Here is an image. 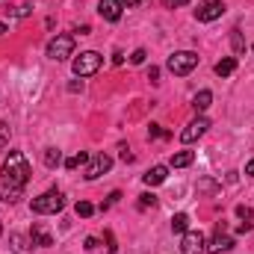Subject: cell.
Segmentation results:
<instances>
[{
  "label": "cell",
  "instance_id": "15",
  "mask_svg": "<svg viewBox=\"0 0 254 254\" xmlns=\"http://www.w3.org/2000/svg\"><path fill=\"white\" fill-rule=\"evenodd\" d=\"M30 237H24V234H12V252L15 254H33V249H30Z\"/></svg>",
  "mask_w": 254,
  "mask_h": 254
},
{
  "label": "cell",
  "instance_id": "9",
  "mask_svg": "<svg viewBox=\"0 0 254 254\" xmlns=\"http://www.w3.org/2000/svg\"><path fill=\"white\" fill-rule=\"evenodd\" d=\"M184 254H204L207 252V240H204V234L201 231H187L184 234Z\"/></svg>",
  "mask_w": 254,
  "mask_h": 254
},
{
  "label": "cell",
  "instance_id": "29",
  "mask_svg": "<svg viewBox=\"0 0 254 254\" xmlns=\"http://www.w3.org/2000/svg\"><path fill=\"white\" fill-rule=\"evenodd\" d=\"M198 187H201V190H207V192L219 190V184H213V181H201V184H198Z\"/></svg>",
  "mask_w": 254,
  "mask_h": 254
},
{
  "label": "cell",
  "instance_id": "27",
  "mask_svg": "<svg viewBox=\"0 0 254 254\" xmlns=\"http://www.w3.org/2000/svg\"><path fill=\"white\" fill-rule=\"evenodd\" d=\"M237 216H240L243 222H252V207H246V204H240V207H237Z\"/></svg>",
  "mask_w": 254,
  "mask_h": 254
},
{
  "label": "cell",
  "instance_id": "10",
  "mask_svg": "<svg viewBox=\"0 0 254 254\" xmlns=\"http://www.w3.org/2000/svg\"><path fill=\"white\" fill-rule=\"evenodd\" d=\"M207 127H210V122H207L204 116H198L195 122H190V125H187V130L181 133V139H184V142L190 145V142H195V139H201V136L207 133Z\"/></svg>",
  "mask_w": 254,
  "mask_h": 254
},
{
  "label": "cell",
  "instance_id": "32",
  "mask_svg": "<svg viewBox=\"0 0 254 254\" xmlns=\"http://www.w3.org/2000/svg\"><path fill=\"white\" fill-rule=\"evenodd\" d=\"M163 3H166V6H172V9H178V6H187L190 0H163Z\"/></svg>",
  "mask_w": 254,
  "mask_h": 254
},
{
  "label": "cell",
  "instance_id": "1",
  "mask_svg": "<svg viewBox=\"0 0 254 254\" xmlns=\"http://www.w3.org/2000/svg\"><path fill=\"white\" fill-rule=\"evenodd\" d=\"M30 163L21 151H9L3 169H0V178H3V187H15V190H24L27 181H30Z\"/></svg>",
  "mask_w": 254,
  "mask_h": 254
},
{
  "label": "cell",
  "instance_id": "38",
  "mask_svg": "<svg viewBox=\"0 0 254 254\" xmlns=\"http://www.w3.org/2000/svg\"><path fill=\"white\" fill-rule=\"evenodd\" d=\"M3 33H9V30H6V24H3V21H0V36H3Z\"/></svg>",
  "mask_w": 254,
  "mask_h": 254
},
{
  "label": "cell",
  "instance_id": "16",
  "mask_svg": "<svg viewBox=\"0 0 254 254\" xmlns=\"http://www.w3.org/2000/svg\"><path fill=\"white\" fill-rule=\"evenodd\" d=\"M210 101H213V92H210V89H201V92L192 98V107H195V113H204V110L210 107Z\"/></svg>",
  "mask_w": 254,
  "mask_h": 254
},
{
  "label": "cell",
  "instance_id": "39",
  "mask_svg": "<svg viewBox=\"0 0 254 254\" xmlns=\"http://www.w3.org/2000/svg\"><path fill=\"white\" fill-rule=\"evenodd\" d=\"M0 234H3V222H0Z\"/></svg>",
  "mask_w": 254,
  "mask_h": 254
},
{
  "label": "cell",
  "instance_id": "18",
  "mask_svg": "<svg viewBox=\"0 0 254 254\" xmlns=\"http://www.w3.org/2000/svg\"><path fill=\"white\" fill-rule=\"evenodd\" d=\"M42 160H45L48 169H57V166L63 163V154H60V148H45V157H42Z\"/></svg>",
  "mask_w": 254,
  "mask_h": 254
},
{
  "label": "cell",
  "instance_id": "23",
  "mask_svg": "<svg viewBox=\"0 0 254 254\" xmlns=\"http://www.w3.org/2000/svg\"><path fill=\"white\" fill-rule=\"evenodd\" d=\"M148 207H157V195L154 192H142L139 195V210H148Z\"/></svg>",
  "mask_w": 254,
  "mask_h": 254
},
{
  "label": "cell",
  "instance_id": "3",
  "mask_svg": "<svg viewBox=\"0 0 254 254\" xmlns=\"http://www.w3.org/2000/svg\"><path fill=\"white\" fill-rule=\"evenodd\" d=\"M195 65H198V54H195V51H178V54H172V57L166 60V68H169L175 77H187Z\"/></svg>",
  "mask_w": 254,
  "mask_h": 254
},
{
  "label": "cell",
  "instance_id": "24",
  "mask_svg": "<svg viewBox=\"0 0 254 254\" xmlns=\"http://www.w3.org/2000/svg\"><path fill=\"white\" fill-rule=\"evenodd\" d=\"M231 42H234V51H237V54H243V51H246V42H243V33H240V30H234V33H231Z\"/></svg>",
  "mask_w": 254,
  "mask_h": 254
},
{
  "label": "cell",
  "instance_id": "30",
  "mask_svg": "<svg viewBox=\"0 0 254 254\" xmlns=\"http://www.w3.org/2000/svg\"><path fill=\"white\" fill-rule=\"evenodd\" d=\"M30 12H33V9H30V6H18V9H15V15H18V18H27V15H30Z\"/></svg>",
  "mask_w": 254,
  "mask_h": 254
},
{
  "label": "cell",
  "instance_id": "22",
  "mask_svg": "<svg viewBox=\"0 0 254 254\" xmlns=\"http://www.w3.org/2000/svg\"><path fill=\"white\" fill-rule=\"evenodd\" d=\"M74 213H77L80 219H89V216L95 213V207H92L89 201H77V204H74Z\"/></svg>",
  "mask_w": 254,
  "mask_h": 254
},
{
  "label": "cell",
  "instance_id": "13",
  "mask_svg": "<svg viewBox=\"0 0 254 254\" xmlns=\"http://www.w3.org/2000/svg\"><path fill=\"white\" fill-rule=\"evenodd\" d=\"M30 240H33V246H42V249H51V246H54V237H51L42 225H33V228H30Z\"/></svg>",
  "mask_w": 254,
  "mask_h": 254
},
{
  "label": "cell",
  "instance_id": "35",
  "mask_svg": "<svg viewBox=\"0 0 254 254\" xmlns=\"http://www.w3.org/2000/svg\"><path fill=\"white\" fill-rule=\"evenodd\" d=\"M122 160H125V163H130V160H133V154H130L127 148H122Z\"/></svg>",
  "mask_w": 254,
  "mask_h": 254
},
{
  "label": "cell",
  "instance_id": "2",
  "mask_svg": "<svg viewBox=\"0 0 254 254\" xmlns=\"http://www.w3.org/2000/svg\"><path fill=\"white\" fill-rule=\"evenodd\" d=\"M63 207H65V198H63L60 190H48L45 195H39V198L30 201V210L39 213V216H54V213H60Z\"/></svg>",
  "mask_w": 254,
  "mask_h": 254
},
{
  "label": "cell",
  "instance_id": "17",
  "mask_svg": "<svg viewBox=\"0 0 254 254\" xmlns=\"http://www.w3.org/2000/svg\"><path fill=\"white\" fill-rule=\"evenodd\" d=\"M237 71V57H225L222 63H216V74L219 77H231Z\"/></svg>",
  "mask_w": 254,
  "mask_h": 254
},
{
  "label": "cell",
  "instance_id": "14",
  "mask_svg": "<svg viewBox=\"0 0 254 254\" xmlns=\"http://www.w3.org/2000/svg\"><path fill=\"white\" fill-rule=\"evenodd\" d=\"M192 160H195L192 151H178V154H172L169 166H172V169H187V166H192Z\"/></svg>",
  "mask_w": 254,
  "mask_h": 254
},
{
  "label": "cell",
  "instance_id": "33",
  "mask_svg": "<svg viewBox=\"0 0 254 254\" xmlns=\"http://www.w3.org/2000/svg\"><path fill=\"white\" fill-rule=\"evenodd\" d=\"M125 63V54L122 51H113V65H122Z\"/></svg>",
  "mask_w": 254,
  "mask_h": 254
},
{
  "label": "cell",
  "instance_id": "28",
  "mask_svg": "<svg viewBox=\"0 0 254 254\" xmlns=\"http://www.w3.org/2000/svg\"><path fill=\"white\" fill-rule=\"evenodd\" d=\"M145 57H148V54L139 48V51H133V54H130V63H133V65H142V63H145Z\"/></svg>",
  "mask_w": 254,
  "mask_h": 254
},
{
  "label": "cell",
  "instance_id": "8",
  "mask_svg": "<svg viewBox=\"0 0 254 254\" xmlns=\"http://www.w3.org/2000/svg\"><path fill=\"white\" fill-rule=\"evenodd\" d=\"M231 249H234V240L225 234V225H219L216 234H213L210 243H207V252L210 254H222V252H231Z\"/></svg>",
  "mask_w": 254,
  "mask_h": 254
},
{
  "label": "cell",
  "instance_id": "34",
  "mask_svg": "<svg viewBox=\"0 0 254 254\" xmlns=\"http://www.w3.org/2000/svg\"><path fill=\"white\" fill-rule=\"evenodd\" d=\"M86 249H89V252H95V249H98V240H95V237H89V240H86Z\"/></svg>",
  "mask_w": 254,
  "mask_h": 254
},
{
  "label": "cell",
  "instance_id": "37",
  "mask_svg": "<svg viewBox=\"0 0 254 254\" xmlns=\"http://www.w3.org/2000/svg\"><path fill=\"white\" fill-rule=\"evenodd\" d=\"M246 175H249V178H254V160L249 163V166H246Z\"/></svg>",
  "mask_w": 254,
  "mask_h": 254
},
{
  "label": "cell",
  "instance_id": "20",
  "mask_svg": "<svg viewBox=\"0 0 254 254\" xmlns=\"http://www.w3.org/2000/svg\"><path fill=\"white\" fill-rule=\"evenodd\" d=\"M80 166H89V154H86V151H80V154H74L71 160H65V169H71V172L80 169Z\"/></svg>",
  "mask_w": 254,
  "mask_h": 254
},
{
  "label": "cell",
  "instance_id": "19",
  "mask_svg": "<svg viewBox=\"0 0 254 254\" xmlns=\"http://www.w3.org/2000/svg\"><path fill=\"white\" fill-rule=\"evenodd\" d=\"M172 231H175V234H187V231H190V216H187V213H178V216L172 219Z\"/></svg>",
  "mask_w": 254,
  "mask_h": 254
},
{
  "label": "cell",
  "instance_id": "4",
  "mask_svg": "<svg viewBox=\"0 0 254 254\" xmlns=\"http://www.w3.org/2000/svg\"><path fill=\"white\" fill-rule=\"evenodd\" d=\"M101 65H104V57H101V54H95V51H83V54L71 63V68H74L77 77H92V74H98Z\"/></svg>",
  "mask_w": 254,
  "mask_h": 254
},
{
  "label": "cell",
  "instance_id": "21",
  "mask_svg": "<svg viewBox=\"0 0 254 254\" xmlns=\"http://www.w3.org/2000/svg\"><path fill=\"white\" fill-rule=\"evenodd\" d=\"M0 195H3V201H6V204H15V201H21L24 190H15V187H0Z\"/></svg>",
  "mask_w": 254,
  "mask_h": 254
},
{
  "label": "cell",
  "instance_id": "5",
  "mask_svg": "<svg viewBox=\"0 0 254 254\" xmlns=\"http://www.w3.org/2000/svg\"><path fill=\"white\" fill-rule=\"evenodd\" d=\"M68 57H74V36H57V39L48 45V60L65 63Z\"/></svg>",
  "mask_w": 254,
  "mask_h": 254
},
{
  "label": "cell",
  "instance_id": "25",
  "mask_svg": "<svg viewBox=\"0 0 254 254\" xmlns=\"http://www.w3.org/2000/svg\"><path fill=\"white\" fill-rule=\"evenodd\" d=\"M160 136H169V133H166L160 125H151V127H148V139H160Z\"/></svg>",
  "mask_w": 254,
  "mask_h": 254
},
{
  "label": "cell",
  "instance_id": "11",
  "mask_svg": "<svg viewBox=\"0 0 254 254\" xmlns=\"http://www.w3.org/2000/svg\"><path fill=\"white\" fill-rule=\"evenodd\" d=\"M122 9H125V6H122V0H101V3H98L101 18H104V21H113V24H116V21H122Z\"/></svg>",
  "mask_w": 254,
  "mask_h": 254
},
{
  "label": "cell",
  "instance_id": "7",
  "mask_svg": "<svg viewBox=\"0 0 254 254\" xmlns=\"http://www.w3.org/2000/svg\"><path fill=\"white\" fill-rule=\"evenodd\" d=\"M222 12H225V3H222V0H204V3L195 9V18L204 21V24H210V21L222 18Z\"/></svg>",
  "mask_w": 254,
  "mask_h": 254
},
{
  "label": "cell",
  "instance_id": "31",
  "mask_svg": "<svg viewBox=\"0 0 254 254\" xmlns=\"http://www.w3.org/2000/svg\"><path fill=\"white\" fill-rule=\"evenodd\" d=\"M157 77H160V68H154V65H151V68H148V80H151V83H157Z\"/></svg>",
  "mask_w": 254,
  "mask_h": 254
},
{
  "label": "cell",
  "instance_id": "36",
  "mask_svg": "<svg viewBox=\"0 0 254 254\" xmlns=\"http://www.w3.org/2000/svg\"><path fill=\"white\" fill-rule=\"evenodd\" d=\"M139 3H142V0H122V6H127V9H130V6H139Z\"/></svg>",
  "mask_w": 254,
  "mask_h": 254
},
{
  "label": "cell",
  "instance_id": "6",
  "mask_svg": "<svg viewBox=\"0 0 254 254\" xmlns=\"http://www.w3.org/2000/svg\"><path fill=\"white\" fill-rule=\"evenodd\" d=\"M110 169H113V157H110V154H98V157H92L89 166H86V181H98V178L107 175Z\"/></svg>",
  "mask_w": 254,
  "mask_h": 254
},
{
  "label": "cell",
  "instance_id": "12",
  "mask_svg": "<svg viewBox=\"0 0 254 254\" xmlns=\"http://www.w3.org/2000/svg\"><path fill=\"white\" fill-rule=\"evenodd\" d=\"M166 178H169V169H166V166H154V169H148V172L142 175L145 187H160Z\"/></svg>",
  "mask_w": 254,
  "mask_h": 254
},
{
  "label": "cell",
  "instance_id": "26",
  "mask_svg": "<svg viewBox=\"0 0 254 254\" xmlns=\"http://www.w3.org/2000/svg\"><path fill=\"white\" fill-rule=\"evenodd\" d=\"M9 133H12L9 125H3V122H0V148H6V145H9Z\"/></svg>",
  "mask_w": 254,
  "mask_h": 254
}]
</instances>
